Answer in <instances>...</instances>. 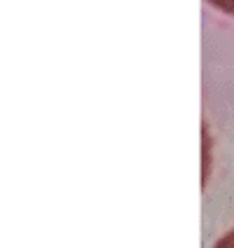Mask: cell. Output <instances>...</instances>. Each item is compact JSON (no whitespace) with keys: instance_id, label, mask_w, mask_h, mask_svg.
<instances>
[{"instance_id":"1","label":"cell","mask_w":234,"mask_h":248,"mask_svg":"<svg viewBox=\"0 0 234 248\" xmlns=\"http://www.w3.org/2000/svg\"><path fill=\"white\" fill-rule=\"evenodd\" d=\"M206 2H211L216 10H220L225 14H234V0H206Z\"/></svg>"}]
</instances>
